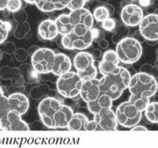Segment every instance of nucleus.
Returning a JSON list of instances; mask_svg holds the SVG:
<instances>
[{"label":"nucleus","mask_w":158,"mask_h":148,"mask_svg":"<svg viewBox=\"0 0 158 148\" xmlns=\"http://www.w3.org/2000/svg\"><path fill=\"white\" fill-rule=\"evenodd\" d=\"M38 113L44 126L51 129L67 128L74 112L70 106L54 97H47L40 102Z\"/></svg>","instance_id":"f257e3e1"},{"label":"nucleus","mask_w":158,"mask_h":148,"mask_svg":"<svg viewBox=\"0 0 158 148\" xmlns=\"http://www.w3.org/2000/svg\"><path fill=\"white\" fill-rule=\"evenodd\" d=\"M131 76L128 69L119 66L112 73L100 78L101 91L110 96L113 101L116 100L128 87Z\"/></svg>","instance_id":"f03ea898"},{"label":"nucleus","mask_w":158,"mask_h":148,"mask_svg":"<svg viewBox=\"0 0 158 148\" xmlns=\"http://www.w3.org/2000/svg\"><path fill=\"white\" fill-rule=\"evenodd\" d=\"M128 89L132 96L149 99L157 91L158 83L153 76L140 71L131 76Z\"/></svg>","instance_id":"7ed1b4c3"},{"label":"nucleus","mask_w":158,"mask_h":148,"mask_svg":"<svg viewBox=\"0 0 158 148\" xmlns=\"http://www.w3.org/2000/svg\"><path fill=\"white\" fill-rule=\"evenodd\" d=\"M93 40L92 29L84 26H76L72 32L63 36L61 42L65 49L84 50L92 45Z\"/></svg>","instance_id":"20e7f679"},{"label":"nucleus","mask_w":158,"mask_h":148,"mask_svg":"<svg viewBox=\"0 0 158 148\" xmlns=\"http://www.w3.org/2000/svg\"><path fill=\"white\" fill-rule=\"evenodd\" d=\"M116 52L120 62L124 64H133L141 57L142 46L136 38L124 37L116 45Z\"/></svg>","instance_id":"39448f33"},{"label":"nucleus","mask_w":158,"mask_h":148,"mask_svg":"<svg viewBox=\"0 0 158 148\" xmlns=\"http://www.w3.org/2000/svg\"><path fill=\"white\" fill-rule=\"evenodd\" d=\"M83 79L77 72L68 71L59 76L56 88L60 94L67 98H74L80 95L83 85Z\"/></svg>","instance_id":"423d86ee"},{"label":"nucleus","mask_w":158,"mask_h":148,"mask_svg":"<svg viewBox=\"0 0 158 148\" xmlns=\"http://www.w3.org/2000/svg\"><path fill=\"white\" fill-rule=\"evenodd\" d=\"M118 124L126 128H132L137 125L142 118V111L130 102H124L120 104L116 110Z\"/></svg>","instance_id":"0eeeda50"},{"label":"nucleus","mask_w":158,"mask_h":148,"mask_svg":"<svg viewBox=\"0 0 158 148\" xmlns=\"http://www.w3.org/2000/svg\"><path fill=\"white\" fill-rule=\"evenodd\" d=\"M73 64L77 74L83 81L96 78L97 68L94 64V57L89 52L80 51L76 54Z\"/></svg>","instance_id":"6e6552de"},{"label":"nucleus","mask_w":158,"mask_h":148,"mask_svg":"<svg viewBox=\"0 0 158 148\" xmlns=\"http://www.w3.org/2000/svg\"><path fill=\"white\" fill-rule=\"evenodd\" d=\"M56 53L49 48H39L31 56V66L38 74H48L52 70Z\"/></svg>","instance_id":"1a4fd4ad"},{"label":"nucleus","mask_w":158,"mask_h":148,"mask_svg":"<svg viewBox=\"0 0 158 148\" xmlns=\"http://www.w3.org/2000/svg\"><path fill=\"white\" fill-rule=\"evenodd\" d=\"M140 34L148 41H158V14L144 16L139 24Z\"/></svg>","instance_id":"9d476101"},{"label":"nucleus","mask_w":158,"mask_h":148,"mask_svg":"<svg viewBox=\"0 0 158 148\" xmlns=\"http://www.w3.org/2000/svg\"><path fill=\"white\" fill-rule=\"evenodd\" d=\"M93 119L96 121L98 130L112 131L117 129L118 122L116 119V113L112 108H104L94 114Z\"/></svg>","instance_id":"9b49d317"},{"label":"nucleus","mask_w":158,"mask_h":148,"mask_svg":"<svg viewBox=\"0 0 158 148\" xmlns=\"http://www.w3.org/2000/svg\"><path fill=\"white\" fill-rule=\"evenodd\" d=\"M120 18L123 23L128 26H139L144 18L143 10L138 5L133 3L126 4L120 12Z\"/></svg>","instance_id":"f8f14e48"},{"label":"nucleus","mask_w":158,"mask_h":148,"mask_svg":"<svg viewBox=\"0 0 158 148\" xmlns=\"http://www.w3.org/2000/svg\"><path fill=\"white\" fill-rule=\"evenodd\" d=\"M100 83V78L97 79L96 78L85 80L83 82L80 96L84 102L86 103L93 102L98 98L100 94H102Z\"/></svg>","instance_id":"ddd939ff"},{"label":"nucleus","mask_w":158,"mask_h":148,"mask_svg":"<svg viewBox=\"0 0 158 148\" xmlns=\"http://www.w3.org/2000/svg\"><path fill=\"white\" fill-rule=\"evenodd\" d=\"M120 59L116 50H108L102 55V61L99 64V70L102 75L110 74L119 66Z\"/></svg>","instance_id":"4468645a"},{"label":"nucleus","mask_w":158,"mask_h":148,"mask_svg":"<svg viewBox=\"0 0 158 148\" xmlns=\"http://www.w3.org/2000/svg\"><path fill=\"white\" fill-rule=\"evenodd\" d=\"M9 110H15L21 115L26 114L29 109L30 102L26 95L20 92H15L7 97Z\"/></svg>","instance_id":"2eb2a0df"},{"label":"nucleus","mask_w":158,"mask_h":148,"mask_svg":"<svg viewBox=\"0 0 158 148\" xmlns=\"http://www.w3.org/2000/svg\"><path fill=\"white\" fill-rule=\"evenodd\" d=\"M74 26H84L92 29L94 23V17L90 10L82 7L77 10H72L69 14Z\"/></svg>","instance_id":"dca6fc26"},{"label":"nucleus","mask_w":158,"mask_h":148,"mask_svg":"<svg viewBox=\"0 0 158 148\" xmlns=\"http://www.w3.org/2000/svg\"><path fill=\"white\" fill-rule=\"evenodd\" d=\"M38 34L40 38L44 40H52L56 38L59 34V31L55 20L51 18L44 20L39 25Z\"/></svg>","instance_id":"f3484780"},{"label":"nucleus","mask_w":158,"mask_h":148,"mask_svg":"<svg viewBox=\"0 0 158 148\" xmlns=\"http://www.w3.org/2000/svg\"><path fill=\"white\" fill-rule=\"evenodd\" d=\"M72 61L68 55L63 53L56 54L54 65L52 67V72L57 76H60L70 71L72 69Z\"/></svg>","instance_id":"a211bd4d"},{"label":"nucleus","mask_w":158,"mask_h":148,"mask_svg":"<svg viewBox=\"0 0 158 148\" xmlns=\"http://www.w3.org/2000/svg\"><path fill=\"white\" fill-rule=\"evenodd\" d=\"M69 1L70 0H36L35 5L41 11L49 13L66 8Z\"/></svg>","instance_id":"6ab92c4d"},{"label":"nucleus","mask_w":158,"mask_h":148,"mask_svg":"<svg viewBox=\"0 0 158 148\" xmlns=\"http://www.w3.org/2000/svg\"><path fill=\"white\" fill-rule=\"evenodd\" d=\"M21 114L15 110H9L6 114V119L7 121L9 130L14 131H25L29 130L30 127L25 121L22 119Z\"/></svg>","instance_id":"aec40b11"},{"label":"nucleus","mask_w":158,"mask_h":148,"mask_svg":"<svg viewBox=\"0 0 158 148\" xmlns=\"http://www.w3.org/2000/svg\"><path fill=\"white\" fill-rule=\"evenodd\" d=\"M112 102H113V100L110 96L108 95L107 94L102 93L95 101L88 102L87 105H88V110L92 114H97L99 111H100L104 108H112Z\"/></svg>","instance_id":"412c9836"},{"label":"nucleus","mask_w":158,"mask_h":148,"mask_svg":"<svg viewBox=\"0 0 158 148\" xmlns=\"http://www.w3.org/2000/svg\"><path fill=\"white\" fill-rule=\"evenodd\" d=\"M88 121L89 120L88 117L82 113H74L68 122L67 128L72 131L86 130V126Z\"/></svg>","instance_id":"4be33fe9"},{"label":"nucleus","mask_w":158,"mask_h":148,"mask_svg":"<svg viewBox=\"0 0 158 148\" xmlns=\"http://www.w3.org/2000/svg\"><path fill=\"white\" fill-rule=\"evenodd\" d=\"M55 22H56V26H57L59 34L63 36L69 34L70 32L73 30L75 27L69 14H60L55 19Z\"/></svg>","instance_id":"5701e85b"},{"label":"nucleus","mask_w":158,"mask_h":148,"mask_svg":"<svg viewBox=\"0 0 158 148\" xmlns=\"http://www.w3.org/2000/svg\"><path fill=\"white\" fill-rule=\"evenodd\" d=\"M144 111L148 122L158 123V102H149Z\"/></svg>","instance_id":"b1692460"},{"label":"nucleus","mask_w":158,"mask_h":148,"mask_svg":"<svg viewBox=\"0 0 158 148\" xmlns=\"http://www.w3.org/2000/svg\"><path fill=\"white\" fill-rule=\"evenodd\" d=\"M19 70L20 74L23 76L25 82L31 83L34 81L35 78L33 77V71H32V70H34V69H33L32 66H31L27 63L22 64L19 67Z\"/></svg>","instance_id":"393cba45"},{"label":"nucleus","mask_w":158,"mask_h":148,"mask_svg":"<svg viewBox=\"0 0 158 148\" xmlns=\"http://www.w3.org/2000/svg\"><path fill=\"white\" fill-rule=\"evenodd\" d=\"M92 14H93L94 19H96V21L99 22H102L103 21L110 17V13L105 6H97L94 10Z\"/></svg>","instance_id":"a878e982"},{"label":"nucleus","mask_w":158,"mask_h":148,"mask_svg":"<svg viewBox=\"0 0 158 148\" xmlns=\"http://www.w3.org/2000/svg\"><path fill=\"white\" fill-rule=\"evenodd\" d=\"M31 30V26L29 23L27 22H19L18 26H16L14 31V35L18 39H22L29 33Z\"/></svg>","instance_id":"bb28decb"},{"label":"nucleus","mask_w":158,"mask_h":148,"mask_svg":"<svg viewBox=\"0 0 158 148\" xmlns=\"http://www.w3.org/2000/svg\"><path fill=\"white\" fill-rule=\"evenodd\" d=\"M9 111L7 97L4 94L2 88L0 86V119L6 118V114Z\"/></svg>","instance_id":"cd10ccee"},{"label":"nucleus","mask_w":158,"mask_h":148,"mask_svg":"<svg viewBox=\"0 0 158 148\" xmlns=\"http://www.w3.org/2000/svg\"><path fill=\"white\" fill-rule=\"evenodd\" d=\"M19 73V68H10L9 66H3L0 69V77L4 80L11 79L15 75Z\"/></svg>","instance_id":"c85d7f7f"},{"label":"nucleus","mask_w":158,"mask_h":148,"mask_svg":"<svg viewBox=\"0 0 158 148\" xmlns=\"http://www.w3.org/2000/svg\"><path fill=\"white\" fill-rule=\"evenodd\" d=\"M10 27V22L0 19V45L3 43L7 38Z\"/></svg>","instance_id":"c756f323"},{"label":"nucleus","mask_w":158,"mask_h":148,"mask_svg":"<svg viewBox=\"0 0 158 148\" xmlns=\"http://www.w3.org/2000/svg\"><path fill=\"white\" fill-rule=\"evenodd\" d=\"M128 101L132 102L137 109L140 110V111H144V109L146 108L147 105L149 103V99H146V98H137V97H134V96H130V98L128 99Z\"/></svg>","instance_id":"7c9ffc66"},{"label":"nucleus","mask_w":158,"mask_h":148,"mask_svg":"<svg viewBox=\"0 0 158 148\" xmlns=\"http://www.w3.org/2000/svg\"><path fill=\"white\" fill-rule=\"evenodd\" d=\"M116 23L115 19L114 18H110V17L101 22V26H102L103 29L107 30V31L108 32L113 31V30L116 29Z\"/></svg>","instance_id":"2f4dec72"},{"label":"nucleus","mask_w":158,"mask_h":148,"mask_svg":"<svg viewBox=\"0 0 158 148\" xmlns=\"http://www.w3.org/2000/svg\"><path fill=\"white\" fill-rule=\"evenodd\" d=\"M22 7V1L21 0H9L7 3L6 9L8 11L15 13L18 11Z\"/></svg>","instance_id":"473e14b6"},{"label":"nucleus","mask_w":158,"mask_h":148,"mask_svg":"<svg viewBox=\"0 0 158 148\" xmlns=\"http://www.w3.org/2000/svg\"><path fill=\"white\" fill-rule=\"evenodd\" d=\"M86 1L87 0H70L69 2H68L67 8H68L71 11L77 10V9L84 7Z\"/></svg>","instance_id":"72a5a7b5"},{"label":"nucleus","mask_w":158,"mask_h":148,"mask_svg":"<svg viewBox=\"0 0 158 148\" xmlns=\"http://www.w3.org/2000/svg\"><path fill=\"white\" fill-rule=\"evenodd\" d=\"M14 55L17 61H19V62H23V61H25L27 58L29 54H28L27 50H26L23 48H19V49H16V50L14 53Z\"/></svg>","instance_id":"f704fd0d"},{"label":"nucleus","mask_w":158,"mask_h":148,"mask_svg":"<svg viewBox=\"0 0 158 148\" xmlns=\"http://www.w3.org/2000/svg\"><path fill=\"white\" fill-rule=\"evenodd\" d=\"M10 80H11V84L15 87H21V86H23L24 82H25L23 76L20 74V73L15 75Z\"/></svg>","instance_id":"c9c22d12"},{"label":"nucleus","mask_w":158,"mask_h":148,"mask_svg":"<svg viewBox=\"0 0 158 148\" xmlns=\"http://www.w3.org/2000/svg\"><path fill=\"white\" fill-rule=\"evenodd\" d=\"M14 18L15 19L19 22H26L27 18V15L26 12L23 11V10H18L14 13Z\"/></svg>","instance_id":"e433bc0d"},{"label":"nucleus","mask_w":158,"mask_h":148,"mask_svg":"<svg viewBox=\"0 0 158 148\" xmlns=\"http://www.w3.org/2000/svg\"><path fill=\"white\" fill-rule=\"evenodd\" d=\"M15 50L16 47L14 42H9L4 44V51L6 52V53H7L8 54H14Z\"/></svg>","instance_id":"4c0bfd02"},{"label":"nucleus","mask_w":158,"mask_h":148,"mask_svg":"<svg viewBox=\"0 0 158 148\" xmlns=\"http://www.w3.org/2000/svg\"><path fill=\"white\" fill-rule=\"evenodd\" d=\"M92 32H93V38H94V39L100 38V40H101L104 38H102V35H104V34L100 30H97V29H92Z\"/></svg>","instance_id":"58836bf2"},{"label":"nucleus","mask_w":158,"mask_h":148,"mask_svg":"<svg viewBox=\"0 0 158 148\" xmlns=\"http://www.w3.org/2000/svg\"><path fill=\"white\" fill-rule=\"evenodd\" d=\"M108 41L107 39H105V38H103V39H101L99 42V46H100V47L101 48V49H107V48L108 47Z\"/></svg>","instance_id":"ea45409f"},{"label":"nucleus","mask_w":158,"mask_h":148,"mask_svg":"<svg viewBox=\"0 0 158 148\" xmlns=\"http://www.w3.org/2000/svg\"><path fill=\"white\" fill-rule=\"evenodd\" d=\"M131 130H132V131H146V130H148V129L144 126H138V125H136V126H134L133 127L131 128Z\"/></svg>","instance_id":"a19ab883"},{"label":"nucleus","mask_w":158,"mask_h":148,"mask_svg":"<svg viewBox=\"0 0 158 148\" xmlns=\"http://www.w3.org/2000/svg\"><path fill=\"white\" fill-rule=\"evenodd\" d=\"M8 1L9 0H0V10H3L6 9Z\"/></svg>","instance_id":"79ce46f5"},{"label":"nucleus","mask_w":158,"mask_h":148,"mask_svg":"<svg viewBox=\"0 0 158 148\" xmlns=\"http://www.w3.org/2000/svg\"><path fill=\"white\" fill-rule=\"evenodd\" d=\"M92 55H93L94 58H99L102 56V52H101V50H100V49H95V50H93V54H92Z\"/></svg>","instance_id":"37998d69"},{"label":"nucleus","mask_w":158,"mask_h":148,"mask_svg":"<svg viewBox=\"0 0 158 148\" xmlns=\"http://www.w3.org/2000/svg\"><path fill=\"white\" fill-rule=\"evenodd\" d=\"M39 48H40V47H38L37 46H32L31 47L29 48V50H28V54H29V55L31 57V56L33 55V54H34L36 50H38Z\"/></svg>","instance_id":"c03bdc74"},{"label":"nucleus","mask_w":158,"mask_h":148,"mask_svg":"<svg viewBox=\"0 0 158 148\" xmlns=\"http://www.w3.org/2000/svg\"><path fill=\"white\" fill-rule=\"evenodd\" d=\"M104 6H106L107 9L108 10L109 13H110V15L113 13V12H114V6H112V5H111V4H105Z\"/></svg>","instance_id":"a18cd8bd"},{"label":"nucleus","mask_w":158,"mask_h":148,"mask_svg":"<svg viewBox=\"0 0 158 148\" xmlns=\"http://www.w3.org/2000/svg\"><path fill=\"white\" fill-rule=\"evenodd\" d=\"M28 4H35L36 0H24Z\"/></svg>","instance_id":"49530a36"},{"label":"nucleus","mask_w":158,"mask_h":148,"mask_svg":"<svg viewBox=\"0 0 158 148\" xmlns=\"http://www.w3.org/2000/svg\"><path fill=\"white\" fill-rule=\"evenodd\" d=\"M2 128H3V125H2V119H0V130H2Z\"/></svg>","instance_id":"de8ad7c7"}]
</instances>
